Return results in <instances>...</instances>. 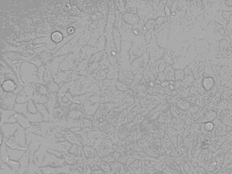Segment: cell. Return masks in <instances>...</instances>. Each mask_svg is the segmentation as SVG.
<instances>
[{"label": "cell", "instance_id": "1", "mask_svg": "<svg viewBox=\"0 0 232 174\" xmlns=\"http://www.w3.org/2000/svg\"><path fill=\"white\" fill-rule=\"evenodd\" d=\"M17 95L14 93H5L1 95V109L2 110H14L16 103Z\"/></svg>", "mask_w": 232, "mask_h": 174}, {"label": "cell", "instance_id": "2", "mask_svg": "<svg viewBox=\"0 0 232 174\" xmlns=\"http://www.w3.org/2000/svg\"><path fill=\"white\" fill-rule=\"evenodd\" d=\"M20 126L18 123H5L3 126H1V132L3 133L4 136V140H7L11 136L15 134L19 128Z\"/></svg>", "mask_w": 232, "mask_h": 174}, {"label": "cell", "instance_id": "3", "mask_svg": "<svg viewBox=\"0 0 232 174\" xmlns=\"http://www.w3.org/2000/svg\"><path fill=\"white\" fill-rule=\"evenodd\" d=\"M99 52H100V51L96 47H93L89 45V44H86L81 48V49L79 52V55L81 57V60H90L94 54L97 53Z\"/></svg>", "mask_w": 232, "mask_h": 174}, {"label": "cell", "instance_id": "4", "mask_svg": "<svg viewBox=\"0 0 232 174\" xmlns=\"http://www.w3.org/2000/svg\"><path fill=\"white\" fill-rule=\"evenodd\" d=\"M15 142L17 143L19 145L24 148H28V144H27V141H26V132H25V129H24L21 127H19L18 129L15 134L13 136H11Z\"/></svg>", "mask_w": 232, "mask_h": 174}, {"label": "cell", "instance_id": "5", "mask_svg": "<svg viewBox=\"0 0 232 174\" xmlns=\"http://www.w3.org/2000/svg\"><path fill=\"white\" fill-rule=\"evenodd\" d=\"M19 86V82L12 79H6L1 84V89L5 93H13Z\"/></svg>", "mask_w": 232, "mask_h": 174}, {"label": "cell", "instance_id": "6", "mask_svg": "<svg viewBox=\"0 0 232 174\" xmlns=\"http://www.w3.org/2000/svg\"><path fill=\"white\" fill-rule=\"evenodd\" d=\"M74 71L72 70H67V71H60L58 72L54 77V82H56V84H58L59 86L61 85L65 82H68V79L69 78V76L72 74V73Z\"/></svg>", "mask_w": 232, "mask_h": 174}, {"label": "cell", "instance_id": "7", "mask_svg": "<svg viewBox=\"0 0 232 174\" xmlns=\"http://www.w3.org/2000/svg\"><path fill=\"white\" fill-rule=\"evenodd\" d=\"M64 138L65 139L66 141H69L72 144H77V145L83 146L82 145V143H81V138L78 137V135H77V134L71 132L70 130H67V131L64 132Z\"/></svg>", "mask_w": 232, "mask_h": 174}, {"label": "cell", "instance_id": "8", "mask_svg": "<svg viewBox=\"0 0 232 174\" xmlns=\"http://www.w3.org/2000/svg\"><path fill=\"white\" fill-rule=\"evenodd\" d=\"M123 20L127 24L131 26H135L138 24L140 22V18L135 13H131V12H125L123 15Z\"/></svg>", "mask_w": 232, "mask_h": 174}, {"label": "cell", "instance_id": "9", "mask_svg": "<svg viewBox=\"0 0 232 174\" xmlns=\"http://www.w3.org/2000/svg\"><path fill=\"white\" fill-rule=\"evenodd\" d=\"M27 150H17V149H12L7 147V153H8V156L9 158L12 160H17L19 161V160L22 158V156L24 155Z\"/></svg>", "mask_w": 232, "mask_h": 174}, {"label": "cell", "instance_id": "10", "mask_svg": "<svg viewBox=\"0 0 232 174\" xmlns=\"http://www.w3.org/2000/svg\"><path fill=\"white\" fill-rule=\"evenodd\" d=\"M19 163H20V168L19 173H23L24 172L27 171V168L30 164V155H29V150H27L24 155L22 156V158L19 160Z\"/></svg>", "mask_w": 232, "mask_h": 174}, {"label": "cell", "instance_id": "11", "mask_svg": "<svg viewBox=\"0 0 232 174\" xmlns=\"http://www.w3.org/2000/svg\"><path fill=\"white\" fill-rule=\"evenodd\" d=\"M89 60H83L80 62V64H78L77 69L74 70L77 72L79 75H81L82 77H86L87 73H88L89 69Z\"/></svg>", "mask_w": 232, "mask_h": 174}, {"label": "cell", "instance_id": "12", "mask_svg": "<svg viewBox=\"0 0 232 174\" xmlns=\"http://www.w3.org/2000/svg\"><path fill=\"white\" fill-rule=\"evenodd\" d=\"M24 115H26V117L28 118V120L31 122L32 126L38 125L44 122V119H43L42 114H40V112H37L36 114H31V113H28V112Z\"/></svg>", "mask_w": 232, "mask_h": 174}, {"label": "cell", "instance_id": "13", "mask_svg": "<svg viewBox=\"0 0 232 174\" xmlns=\"http://www.w3.org/2000/svg\"><path fill=\"white\" fill-rule=\"evenodd\" d=\"M72 143H69V141H61V142H56L54 144V148L53 149L57 150L59 152L61 153H69V151L70 149V148L72 147Z\"/></svg>", "mask_w": 232, "mask_h": 174}, {"label": "cell", "instance_id": "14", "mask_svg": "<svg viewBox=\"0 0 232 174\" xmlns=\"http://www.w3.org/2000/svg\"><path fill=\"white\" fill-rule=\"evenodd\" d=\"M113 40H114V43H115V45L116 47V49L118 51V53L120 54L121 53V41H122V39H121V33L119 32V31L118 29L116 28L115 27H114V29H113Z\"/></svg>", "mask_w": 232, "mask_h": 174}, {"label": "cell", "instance_id": "15", "mask_svg": "<svg viewBox=\"0 0 232 174\" xmlns=\"http://www.w3.org/2000/svg\"><path fill=\"white\" fill-rule=\"evenodd\" d=\"M50 39L52 40V42L58 44L64 40L65 39V36H64L63 32H60V30H55L53 31V32L50 35Z\"/></svg>", "mask_w": 232, "mask_h": 174}, {"label": "cell", "instance_id": "16", "mask_svg": "<svg viewBox=\"0 0 232 174\" xmlns=\"http://www.w3.org/2000/svg\"><path fill=\"white\" fill-rule=\"evenodd\" d=\"M17 123H19V125L23 128L24 129H28L32 127V124L31 123V122L28 120V119L26 117V115L23 114H18V121Z\"/></svg>", "mask_w": 232, "mask_h": 174}, {"label": "cell", "instance_id": "17", "mask_svg": "<svg viewBox=\"0 0 232 174\" xmlns=\"http://www.w3.org/2000/svg\"><path fill=\"white\" fill-rule=\"evenodd\" d=\"M82 152L87 159H92L93 157H94L95 156L98 155V152L92 146L83 145L82 146Z\"/></svg>", "mask_w": 232, "mask_h": 174}, {"label": "cell", "instance_id": "18", "mask_svg": "<svg viewBox=\"0 0 232 174\" xmlns=\"http://www.w3.org/2000/svg\"><path fill=\"white\" fill-rule=\"evenodd\" d=\"M68 117L72 118L74 119H81L85 117L84 111L81 110H76V109H69Z\"/></svg>", "mask_w": 232, "mask_h": 174}, {"label": "cell", "instance_id": "19", "mask_svg": "<svg viewBox=\"0 0 232 174\" xmlns=\"http://www.w3.org/2000/svg\"><path fill=\"white\" fill-rule=\"evenodd\" d=\"M16 113L14 110H2L1 109V126L7 123L12 114Z\"/></svg>", "mask_w": 232, "mask_h": 174}, {"label": "cell", "instance_id": "20", "mask_svg": "<svg viewBox=\"0 0 232 174\" xmlns=\"http://www.w3.org/2000/svg\"><path fill=\"white\" fill-rule=\"evenodd\" d=\"M71 85H72V82H65L62 85H60V89H59V91L57 93V97L61 98L64 95H65L67 93L69 92Z\"/></svg>", "mask_w": 232, "mask_h": 174}, {"label": "cell", "instance_id": "21", "mask_svg": "<svg viewBox=\"0 0 232 174\" xmlns=\"http://www.w3.org/2000/svg\"><path fill=\"white\" fill-rule=\"evenodd\" d=\"M32 100L35 102V103H39V104H44L45 105L47 102H48V97L45 95H43L41 94H40L37 91H35L34 95L32 97Z\"/></svg>", "mask_w": 232, "mask_h": 174}, {"label": "cell", "instance_id": "22", "mask_svg": "<svg viewBox=\"0 0 232 174\" xmlns=\"http://www.w3.org/2000/svg\"><path fill=\"white\" fill-rule=\"evenodd\" d=\"M8 148H12V149H17V150H28V148H24L21 147L20 145H19L15 141L12 137H11L10 139H8L7 140H4Z\"/></svg>", "mask_w": 232, "mask_h": 174}, {"label": "cell", "instance_id": "23", "mask_svg": "<svg viewBox=\"0 0 232 174\" xmlns=\"http://www.w3.org/2000/svg\"><path fill=\"white\" fill-rule=\"evenodd\" d=\"M40 171L42 174H57L60 172V168L46 166V167L40 168Z\"/></svg>", "mask_w": 232, "mask_h": 174}, {"label": "cell", "instance_id": "24", "mask_svg": "<svg viewBox=\"0 0 232 174\" xmlns=\"http://www.w3.org/2000/svg\"><path fill=\"white\" fill-rule=\"evenodd\" d=\"M106 47V37L104 34H102L98 39V41L96 44V48L99 51H105Z\"/></svg>", "mask_w": 232, "mask_h": 174}, {"label": "cell", "instance_id": "25", "mask_svg": "<svg viewBox=\"0 0 232 174\" xmlns=\"http://www.w3.org/2000/svg\"><path fill=\"white\" fill-rule=\"evenodd\" d=\"M14 110L18 114H26L28 113V103H24V104L15 103L14 107Z\"/></svg>", "mask_w": 232, "mask_h": 174}, {"label": "cell", "instance_id": "26", "mask_svg": "<svg viewBox=\"0 0 232 174\" xmlns=\"http://www.w3.org/2000/svg\"><path fill=\"white\" fill-rule=\"evenodd\" d=\"M54 81L53 79V74L52 70L50 69L46 68V70L44 72V78H43V82L44 85H47L50 82H52Z\"/></svg>", "mask_w": 232, "mask_h": 174}, {"label": "cell", "instance_id": "27", "mask_svg": "<svg viewBox=\"0 0 232 174\" xmlns=\"http://www.w3.org/2000/svg\"><path fill=\"white\" fill-rule=\"evenodd\" d=\"M105 54V51H100L99 53L94 54L91 57V58L90 59V60H89V64H91V63H99V61H101V60L104 57Z\"/></svg>", "mask_w": 232, "mask_h": 174}, {"label": "cell", "instance_id": "28", "mask_svg": "<svg viewBox=\"0 0 232 174\" xmlns=\"http://www.w3.org/2000/svg\"><path fill=\"white\" fill-rule=\"evenodd\" d=\"M99 69H108V68L110 65V60L108 59V57L106 53L105 54L104 57L102 58L101 61H99Z\"/></svg>", "mask_w": 232, "mask_h": 174}, {"label": "cell", "instance_id": "29", "mask_svg": "<svg viewBox=\"0 0 232 174\" xmlns=\"http://www.w3.org/2000/svg\"><path fill=\"white\" fill-rule=\"evenodd\" d=\"M64 160L65 161V164H68L69 165H72V164H74L75 161H76V158H77V156H74V155H72L69 153H66L64 154Z\"/></svg>", "mask_w": 232, "mask_h": 174}, {"label": "cell", "instance_id": "30", "mask_svg": "<svg viewBox=\"0 0 232 174\" xmlns=\"http://www.w3.org/2000/svg\"><path fill=\"white\" fill-rule=\"evenodd\" d=\"M7 164H8V166L11 168V169L14 171V173H16V172L19 171V168H20V163H19V161L12 160L10 159V160L7 161Z\"/></svg>", "mask_w": 232, "mask_h": 174}, {"label": "cell", "instance_id": "31", "mask_svg": "<svg viewBox=\"0 0 232 174\" xmlns=\"http://www.w3.org/2000/svg\"><path fill=\"white\" fill-rule=\"evenodd\" d=\"M30 100V98L27 96V94H25L24 92H21L19 93V94L17 95V98H16V103L18 104H24V103H27Z\"/></svg>", "mask_w": 232, "mask_h": 174}, {"label": "cell", "instance_id": "32", "mask_svg": "<svg viewBox=\"0 0 232 174\" xmlns=\"http://www.w3.org/2000/svg\"><path fill=\"white\" fill-rule=\"evenodd\" d=\"M115 3L116 8L123 15L127 11V2H125V1H117V2H115Z\"/></svg>", "mask_w": 232, "mask_h": 174}, {"label": "cell", "instance_id": "33", "mask_svg": "<svg viewBox=\"0 0 232 174\" xmlns=\"http://www.w3.org/2000/svg\"><path fill=\"white\" fill-rule=\"evenodd\" d=\"M28 112L31 114H36L38 112L36 104L32 99H30L28 102Z\"/></svg>", "mask_w": 232, "mask_h": 174}, {"label": "cell", "instance_id": "34", "mask_svg": "<svg viewBox=\"0 0 232 174\" xmlns=\"http://www.w3.org/2000/svg\"><path fill=\"white\" fill-rule=\"evenodd\" d=\"M46 85H47L48 89H49V93H56V94H57L58 91H59V89H60L59 85L56 84L54 81L52 82H50L49 84H47Z\"/></svg>", "mask_w": 232, "mask_h": 174}, {"label": "cell", "instance_id": "35", "mask_svg": "<svg viewBox=\"0 0 232 174\" xmlns=\"http://www.w3.org/2000/svg\"><path fill=\"white\" fill-rule=\"evenodd\" d=\"M66 119H67V123H68V124H69V128H76V127H81V122H80V119H74L68 117V116H67Z\"/></svg>", "mask_w": 232, "mask_h": 174}, {"label": "cell", "instance_id": "36", "mask_svg": "<svg viewBox=\"0 0 232 174\" xmlns=\"http://www.w3.org/2000/svg\"><path fill=\"white\" fill-rule=\"evenodd\" d=\"M108 69H99L96 74V81H104L106 79Z\"/></svg>", "mask_w": 232, "mask_h": 174}, {"label": "cell", "instance_id": "37", "mask_svg": "<svg viewBox=\"0 0 232 174\" xmlns=\"http://www.w3.org/2000/svg\"><path fill=\"white\" fill-rule=\"evenodd\" d=\"M69 13L74 17H75V16H81V17H82V13H81V10L76 5H72V7L69 9Z\"/></svg>", "mask_w": 232, "mask_h": 174}, {"label": "cell", "instance_id": "38", "mask_svg": "<svg viewBox=\"0 0 232 174\" xmlns=\"http://www.w3.org/2000/svg\"><path fill=\"white\" fill-rule=\"evenodd\" d=\"M115 85H116V89H118L119 91H128L130 90L129 88H128V85L124 84L123 82H119V81H116L115 82Z\"/></svg>", "mask_w": 232, "mask_h": 174}, {"label": "cell", "instance_id": "39", "mask_svg": "<svg viewBox=\"0 0 232 174\" xmlns=\"http://www.w3.org/2000/svg\"><path fill=\"white\" fill-rule=\"evenodd\" d=\"M177 106H178L180 109L185 110L190 107V103L184 101V100H180V101L177 102Z\"/></svg>", "mask_w": 232, "mask_h": 174}, {"label": "cell", "instance_id": "40", "mask_svg": "<svg viewBox=\"0 0 232 174\" xmlns=\"http://www.w3.org/2000/svg\"><path fill=\"white\" fill-rule=\"evenodd\" d=\"M100 168H102V171H104L106 173H109L111 169V166L105 161H102V163L100 164Z\"/></svg>", "mask_w": 232, "mask_h": 174}, {"label": "cell", "instance_id": "41", "mask_svg": "<svg viewBox=\"0 0 232 174\" xmlns=\"http://www.w3.org/2000/svg\"><path fill=\"white\" fill-rule=\"evenodd\" d=\"M165 73L170 80H171V79H172H172H174V78H174V72H173V69H172L171 66H169V65H167V66H166Z\"/></svg>", "mask_w": 232, "mask_h": 174}, {"label": "cell", "instance_id": "42", "mask_svg": "<svg viewBox=\"0 0 232 174\" xmlns=\"http://www.w3.org/2000/svg\"><path fill=\"white\" fill-rule=\"evenodd\" d=\"M144 119V116H143L141 114H137L135 117L133 119V122L135 123H142Z\"/></svg>", "mask_w": 232, "mask_h": 174}, {"label": "cell", "instance_id": "43", "mask_svg": "<svg viewBox=\"0 0 232 174\" xmlns=\"http://www.w3.org/2000/svg\"><path fill=\"white\" fill-rule=\"evenodd\" d=\"M75 32H76V28H74V27L69 26V27H68V28H67L66 33L68 36H73V35H74V34H75Z\"/></svg>", "mask_w": 232, "mask_h": 174}, {"label": "cell", "instance_id": "44", "mask_svg": "<svg viewBox=\"0 0 232 174\" xmlns=\"http://www.w3.org/2000/svg\"><path fill=\"white\" fill-rule=\"evenodd\" d=\"M131 32H132V34H133L134 36H140V35L141 34L140 30V28H132V30H131Z\"/></svg>", "mask_w": 232, "mask_h": 174}, {"label": "cell", "instance_id": "45", "mask_svg": "<svg viewBox=\"0 0 232 174\" xmlns=\"http://www.w3.org/2000/svg\"><path fill=\"white\" fill-rule=\"evenodd\" d=\"M213 128H214V125H213L212 123H207L206 124V129L207 131H211Z\"/></svg>", "mask_w": 232, "mask_h": 174}, {"label": "cell", "instance_id": "46", "mask_svg": "<svg viewBox=\"0 0 232 174\" xmlns=\"http://www.w3.org/2000/svg\"><path fill=\"white\" fill-rule=\"evenodd\" d=\"M155 24H156L155 20H149V21L147 23L146 27H148V28H149V27H153V26H155Z\"/></svg>", "mask_w": 232, "mask_h": 174}, {"label": "cell", "instance_id": "47", "mask_svg": "<svg viewBox=\"0 0 232 174\" xmlns=\"http://www.w3.org/2000/svg\"><path fill=\"white\" fill-rule=\"evenodd\" d=\"M158 80H160V82H161V81L162 82H164V81L165 80V76L164 75V73H160V75H159Z\"/></svg>", "mask_w": 232, "mask_h": 174}, {"label": "cell", "instance_id": "48", "mask_svg": "<svg viewBox=\"0 0 232 174\" xmlns=\"http://www.w3.org/2000/svg\"><path fill=\"white\" fill-rule=\"evenodd\" d=\"M165 11H166V14L168 15H170V9L169 8V7H165Z\"/></svg>", "mask_w": 232, "mask_h": 174}, {"label": "cell", "instance_id": "49", "mask_svg": "<svg viewBox=\"0 0 232 174\" xmlns=\"http://www.w3.org/2000/svg\"><path fill=\"white\" fill-rule=\"evenodd\" d=\"M57 174H65V173H57Z\"/></svg>", "mask_w": 232, "mask_h": 174}]
</instances>
